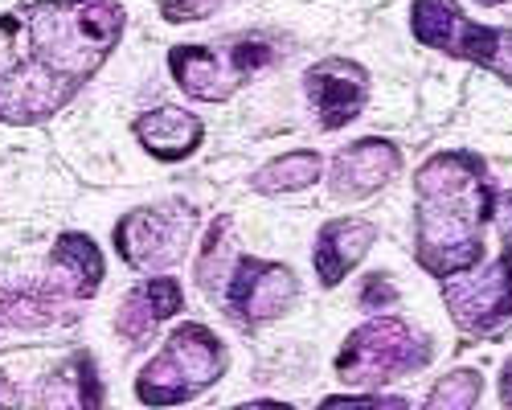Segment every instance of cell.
Listing matches in <instances>:
<instances>
[{"label":"cell","instance_id":"1","mask_svg":"<svg viewBox=\"0 0 512 410\" xmlns=\"http://www.w3.org/2000/svg\"><path fill=\"white\" fill-rule=\"evenodd\" d=\"M123 33L115 0H33L0 17V119L37 123L66 107Z\"/></svg>","mask_w":512,"mask_h":410},{"label":"cell","instance_id":"2","mask_svg":"<svg viewBox=\"0 0 512 410\" xmlns=\"http://www.w3.org/2000/svg\"><path fill=\"white\" fill-rule=\"evenodd\" d=\"M414 259L435 279L472 271L484 255V226L496 214L488 169L476 152H439L414 173Z\"/></svg>","mask_w":512,"mask_h":410},{"label":"cell","instance_id":"3","mask_svg":"<svg viewBox=\"0 0 512 410\" xmlns=\"http://www.w3.org/2000/svg\"><path fill=\"white\" fill-rule=\"evenodd\" d=\"M279 58L275 41L263 33H238L222 37L213 46H177L168 50V70H173L177 87L189 99L201 103H226L250 74L267 70Z\"/></svg>","mask_w":512,"mask_h":410},{"label":"cell","instance_id":"4","mask_svg":"<svg viewBox=\"0 0 512 410\" xmlns=\"http://www.w3.org/2000/svg\"><path fill=\"white\" fill-rule=\"evenodd\" d=\"M222 374H226L222 341L205 324H181L136 378V394L148 406H177L209 390Z\"/></svg>","mask_w":512,"mask_h":410},{"label":"cell","instance_id":"5","mask_svg":"<svg viewBox=\"0 0 512 410\" xmlns=\"http://www.w3.org/2000/svg\"><path fill=\"white\" fill-rule=\"evenodd\" d=\"M431 361V341L402 320H369L345 341L336 357V378L349 386H386Z\"/></svg>","mask_w":512,"mask_h":410},{"label":"cell","instance_id":"6","mask_svg":"<svg viewBox=\"0 0 512 410\" xmlns=\"http://www.w3.org/2000/svg\"><path fill=\"white\" fill-rule=\"evenodd\" d=\"M410 33L431 50H447L451 58L480 62L512 87V29L476 25L459 13L455 0H414Z\"/></svg>","mask_w":512,"mask_h":410},{"label":"cell","instance_id":"7","mask_svg":"<svg viewBox=\"0 0 512 410\" xmlns=\"http://www.w3.org/2000/svg\"><path fill=\"white\" fill-rule=\"evenodd\" d=\"M197 210L185 201H164V205H144L119 218L115 226V251L127 267L136 271H164L185 259L193 242Z\"/></svg>","mask_w":512,"mask_h":410},{"label":"cell","instance_id":"8","mask_svg":"<svg viewBox=\"0 0 512 410\" xmlns=\"http://www.w3.org/2000/svg\"><path fill=\"white\" fill-rule=\"evenodd\" d=\"M443 304L463 333H492L512 316V263L500 255L484 271H463L443 283Z\"/></svg>","mask_w":512,"mask_h":410},{"label":"cell","instance_id":"9","mask_svg":"<svg viewBox=\"0 0 512 410\" xmlns=\"http://www.w3.org/2000/svg\"><path fill=\"white\" fill-rule=\"evenodd\" d=\"M295 292H300V283H295L291 267L267 259H238L226 283V308L242 324H263L275 320L295 300Z\"/></svg>","mask_w":512,"mask_h":410},{"label":"cell","instance_id":"10","mask_svg":"<svg viewBox=\"0 0 512 410\" xmlns=\"http://www.w3.org/2000/svg\"><path fill=\"white\" fill-rule=\"evenodd\" d=\"M304 91H308L320 123L328 132H336L361 115V107L369 99V74H365V66H357L349 58H324L308 70Z\"/></svg>","mask_w":512,"mask_h":410},{"label":"cell","instance_id":"11","mask_svg":"<svg viewBox=\"0 0 512 410\" xmlns=\"http://www.w3.org/2000/svg\"><path fill=\"white\" fill-rule=\"evenodd\" d=\"M398 169H402L398 144H390V140H357V144L336 152L328 181H332V193L336 197L361 201V197L377 193Z\"/></svg>","mask_w":512,"mask_h":410},{"label":"cell","instance_id":"12","mask_svg":"<svg viewBox=\"0 0 512 410\" xmlns=\"http://www.w3.org/2000/svg\"><path fill=\"white\" fill-rule=\"evenodd\" d=\"M377 242V226L373 222H361V218H336L320 230L316 246H312V263L320 271V283L324 287H336L345 279Z\"/></svg>","mask_w":512,"mask_h":410},{"label":"cell","instance_id":"13","mask_svg":"<svg viewBox=\"0 0 512 410\" xmlns=\"http://www.w3.org/2000/svg\"><path fill=\"white\" fill-rule=\"evenodd\" d=\"M99 406H103V382L87 353L70 357L66 365H58L54 374L37 382L33 410H99Z\"/></svg>","mask_w":512,"mask_h":410},{"label":"cell","instance_id":"14","mask_svg":"<svg viewBox=\"0 0 512 410\" xmlns=\"http://www.w3.org/2000/svg\"><path fill=\"white\" fill-rule=\"evenodd\" d=\"M201 136H205L201 119L185 107H160V111H144L136 119V140L156 160H185L189 152H197Z\"/></svg>","mask_w":512,"mask_h":410},{"label":"cell","instance_id":"15","mask_svg":"<svg viewBox=\"0 0 512 410\" xmlns=\"http://www.w3.org/2000/svg\"><path fill=\"white\" fill-rule=\"evenodd\" d=\"M50 267H54L58 287L74 300L95 296V287L103 283V255H99V246L91 238H82V234H66V238L54 242Z\"/></svg>","mask_w":512,"mask_h":410},{"label":"cell","instance_id":"16","mask_svg":"<svg viewBox=\"0 0 512 410\" xmlns=\"http://www.w3.org/2000/svg\"><path fill=\"white\" fill-rule=\"evenodd\" d=\"M177 312H181V283L168 279V275H156V279L140 283L136 292L127 296V304L119 312V328L132 341H144L152 324L177 316Z\"/></svg>","mask_w":512,"mask_h":410},{"label":"cell","instance_id":"17","mask_svg":"<svg viewBox=\"0 0 512 410\" xmlns=\"http://www.w3.org/2000/svg\"><path fill=\"white\" fill-rule=\"evenodd\" d=\"M320 169H324V164H320L316 152H287V156L263 164V169L254 173L250 185L259 189V193H295V189L316 185Z\"/></svg>","mask_w":512,"mask_h":410},{"label":"cell","instance_id":"18","mask_svg":"<svg viewBox=\"0 0 512 410\" xmlns=\"http://www.w3.org/2000/svg\"><path fill=\"white\" fill-rule=\"evenodd\" d=\"M484 394V374L480 369H451L435 382V390L426 394L422 410H472Z\"/></svg>","mask_w":512,"mask_h":410},{"label":"cell","instance_id":"19","mask_svg":"<svg viewBox=\"0 0 512 410\" xmlns=\"http://www.w3.org/2000/svg\"><path fill=\"white\" fill-rule=\"evenodd\" d=\"M320 410H410L406 398H345V394H332L320 402Z\"/></svg>","mask_w":512,"mask_h":410},{"label":"cell","instance_id":"20","mask_svg":"<svg viewBox=\"0 0 512 410\" xmlns=\"http://www.w3.org/2000/svg\"><path fill=\"white\" fill-rule=\"evenodd\" d=\"M218 5H226V0H164V21H201V17H209Z\"/></svg>","mask_w":512,"mask_h":410},{"label":"cell","instance_id":"21","mask_svg":"<svg viewBox=\"0 0 512 410\" xmlns=\"http://www.w3.org/2000/svg\"><path fill=\"white\" fill-rule=\"evenodd\" d=\"M398 300V292H394V283L386 279V275H369L365 279V287H361V308H386V304H394Z\"/></svg>","mask_w":512,"mask_h":410},{"label":"cell","instance_id":"22","mask_svg":"<svg viewBox=\"0 0 512 410\" xmlns=\"http://www.w3.org/2000/svg\"><path fill=\"white\" fill-rule=\"evenodd\" d=\"M496 218H500V234H504V259L512 263V193H504V197H500Z\"/></svg>","mask_w":512,"mask_h":410},{"label":"cell","instance_id":"23","mask_svg":"<svg viewBox=\"0 0 512 410\" xmlns=\"http://www.w3.org/2000/svg\"><path fill=\"white\" fill-rule=\"evenodd\" d=\"M0 410H21V390L13 386L9 374H0Z\"/></svg>","mask_w":512,"mask_h":410},{"label":"cell","instance_id":"24","mask_svg":"<svg viewBox=\"0 0 512 410\" xmlns=\"http://www.w3.org/2000/svg\"><path fill=\"white\" fill-rule=\"evenodd\" d=\"M500 402H504V410H512V357H508L504 374H500Z\"/></svg>","mask_w":512,"mask_h":410},{"label":"cell","instance_id":"25","mask_svg":"<svg viewBox=\"0 0 512 410\" xmlns=\"http://www.w3.org/2000/svg\"><path fill=\"white\" fill-rule=\"evenodd\" d=\"M230 410H291L283 402H242V406H230Z\"/></svg>","mask_w":512,"mask_h":410},{"label":"cell","instance_id":"26","mask_svg":"<svg viewBox=\"0 0 512 410\" xmlns=\"http://www.w3.org/2000/svg\"><path fill=\"white\" fill-rule=\"evenodd\" d=\"M480 5H508V0H480Z\"/></svg>","mask_w":512,"mask_h":410}]
</instances>
